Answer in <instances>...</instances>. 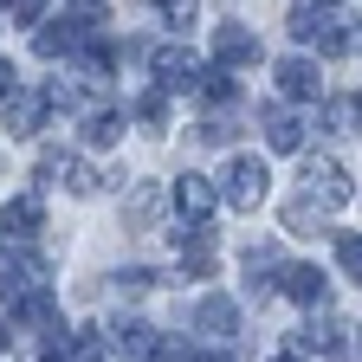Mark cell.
Segmentation results:
<instances>
[{"label":"cell","instance_id":"obj_1","mask_svg":"<svg viewBox=\"0 0 362 362\" xmlns=\"http://www.w3.org/2000/svg\"><path fill=\"white\" fill-rule=\"evenodd\" d=\"M45 285H52V259L33 252V240L0 246V291L7 298H26V291H45Z\"/></svg>","mask_w":362,"mask_h":362},{"label":"cell","instance_id":"obj_2","mask_svg":"<svg viewBox=\"0 0 362 362\" xmlns=\"http://www.w3.org/2000/svg\"><path fill=\"white\" fill-rule=\"evenodd\" d=\"M298 194H304L317 214H330V207H343L356 188H349V168H343V162H330V156H310V162H304V181H298Z\"/></svg>","mask_w":362,"mask_h":362},{"label":"cell","instance_id":"obj_3","mask_svg":"<svg viewBox=\"0 0 362 362\" xmlns=\"http://www.w3.org/2000/svg\"><path fill=\"white\" fill-rule=\"evenodd\" d=\"M265 188H272V181H265L259 156H233V162H226V207H233V214H259Z\"/></svg>","mask_w":362,"mask_h":362},{"label":"cell","instance_id":"obj_4","mask_svg":"<svg viewBox=\"0 0 362 362\" xmlns=\"http://www.w3.org/2000/svg\"><path fill=\"white\" fill-rule=\"evenodd\" d=\"M39 188H71V194H98L104 181H98V168H90V162H78L71 149H45V162H39Z\"/></svg>","mask_w":362,"mask_h":362},{"label":"cell","instance_id":"obj_5","mask_svg":"<svg viewBox=\"0 0 362 362\" xmlns=\"http://www.w3.org/2000/svg\"><path fill=\"white\" fill-rule=\"evenodd\" d=\"M149 71H156L162 90H194V84H201V65H194L188 45H162V52L149 59Z\"/></svg>","mask_w":362,"mask_h":362},{"label":"cell","instance_id":"obj_6","mask_svg":"<svg viewBox=\"0 0 362 362\" xmlns=\"http://www.w3.org/2000/svg\"><path fill=\"white\" fill-rule=\"evenodd\" d=\"M162 214H168V188H156V181L129 188V201H123V226H129V233H149Z\"/></svg>","mask_w":362,"mask_h":362},{"label":"cell","instance_id":"obj_7","mask_svg":"<svg viewBox=\"0 0 362 362\" xmlns=\"http://www.w3.org/2000/svg\"><path fill=\"white\" fill-rule=\"evenodd\" d=\"M0 226H7V240H39V226H45L39 194H13L7 207H0Z\"/></svg>","mask_w":362,"mask_h":362},{"label":"cell","instance_id":"obj_8","mask_svg":"<svg viewBox=\"0 0 362 362\" xmlns=\"http://www.w3.org/2000/svg\"><path fill=\"white\" fill-rule=\"evenodd\" d=\"M279 285H285V298H291V304H324V272L304 265V259L279 265Z\"/></svg>","mask_w":362,"mask_h":362},{"label":"cell","instance_id":"obj_9","mask_svg":"<svg viewBox=\"0 0 362 362\" xmlns=\"http://www.w3.org/2000/svg\"><path fill=\"white\" fill-rule=\"evenodd\" d=\"M317 90H324V78H317V65H310V59H285V65H279V98L310 104Z\"/></svg>","mask_w":362,"mask_h":362},{"label":"cell","instance_id":"obj_10","mask_svg":"<svg viewBox=\"0 0 362 362\" xmlns=\"http://www.w3.org/2000/svg\"><path fill=\"white\" fill-rule=\"evenodd\" d=\"M194 324H201V337H214V343H226L240 330V310H233V298H201V310H194Z\"/></svg>","mask_w":362,"mask_h":362},{"label":"cell","instance_id":"obj_11","mask_svg":"<svg viewBox=\"0 0 362 362\" xmlns=\"http://www.w3.org/2000/svg\"><path fill=\"white\" fill-rule=\"evenodd\" d=\"M175 207L188 214V220H207V214L220 207V194H214L207 175H181V181H175Z\"/></svg>","mask_w":362,"mask_h":362},{"label":"cell","instance_id":"obj_12","mask_svg":"<svg viewBox=\"0 0 362 362\" xmlns=\"http://www.w3.org/2000/svg\"><path fill=\"white\" fill-rule=\"evenodd\" d=\"M214 52H220V65H252V59H259V39H252V26L233 20V26L214 33Z\"/></svg>","mask_w":362,"mask_h":362},{"label":"cell","instance_id":"obj_13","mask_svg":"<svg viewBox=\"0 0 362 362\" xmlns=\"http://www.w3.org/2000/svg\"><path fill=\"white\" fill-rule=\"evenodd\" d=\"M117 356L123 362H156L162 356V337L149 324H117Z\"/></svg>","mask_w":362,"mask_h":362},{"label":"cell","instance_id":"obj_14","mask_svg":"<svg viewBox=\"0 0 362 362\" xmlns=\"http://www.w3.org/2000/svg\"><path fill=\"white\" fill-rule=\"evenodd\" d=\"M45 110H52V104H45V90H33V98H20V104L0 110V123H7V136H33L45 123Z\"/></svg>","mask_w":362,"mask_h":362},{"label":"cell","instance_id":"obj_15","mask_svg":"<svg viewBox=\"0 0 362 362\" xmlns=\"http://www.w3.org/2000/svg\"><path fill=\"white\" fill-rule=\"evenodd\" d=\"M265 143L279 149V156H298V149H304V129H298V117H285V110H265Z\"/></svg>","mask_w":362,"mask_h":362},{"label":"cell","instance_id":"obj_16","mask_svg":"<svg viewBox=\"0 0 362 362\" xmlns=\"http://www.w3.org/2000/svg\"><path fill=\"white\" fill-rule=\"evenodd\" d=\"M78 39H84V33H78L71 20H59V26H45V33L33 39V52H39V59H59V52H78Z\"/></svg>","mask_w":362,"mask_h":362},{"label":"cell","instance_id":"obj_17","mask_svg":"<svg viewBox=\"0 0 362 362\" xmlns=\"http://www.w3.org/2000/svg\"><path fill=\"white\" fill-rule=\"evenodd\" d=\"M84 136H90L98 149L123 143V110H90V117H84Z\"/></svg>","mask_w":362,"mask_h":362},{"label":"cell","instance_id":"obj_18","mask_svg":"<svg viewBox=\"0 0 362 362\" xmlns=\"http://www.w3.org/2000/svg\"><path fill=\"white\" fill-rule=\"evenodd\" d=\"M201 98H207L214 110H220V104L233 110V104H240V84H233V71H201Z\"/></svg>","mask_w":362,"mask_h":362},{"label":"cell","instance_id":"obj_19","mask_svg":"<svg viewBox=\"0 0 362 362\" xmlns=\"http://www.w3.org/2000/svg\"><path fill=\"white\" fill-rule=\"evenodd\" d=\"M65 20H71L78 33H98V26L110 20V0H65Z\"/></svg>","mask_w":362,"mask_h":362},{"label":"cell","instance_id":"obj_20","mask_svg":"<svg viewBox=\"0 0 362 362\" xmlns=\"http://www.w3.org/2000/svg\"><path fill=\"white\" fill-rule=\"evenodd\" d=\"M65 362H110V349H104L98 330H78V337L65 343Z\"/></svg>","mask_w":362,"mask_h":362},{"label":"cell","instance_id":"obj_21","mask_svg":"<svg viewBox=\"0 0 362 362\" xmlns=\"http://www.w3.org/2000/svg\"><path fill=\"white\" fill-rule=\"evenodd\" d=\"M330 246H337V265L362 285V233H330Z\"/></svg>","mask_w":362,"mask_h":362},{"label":"cell","instance_id":"obj_22","mask_svg":"<svg viewBox=\"0 0 362 362\" xmlns=\"http://www.w3.org/2000/svg\"><path fill=\"white\" fill-rule=\"evenodd\" d=\"M291 39H317V33H324V13H317V0H304V7H291Z\"/></svg>","mask_w":362,"mask_h":362},{"label":"cell","instance_id":"obj_23","mask_svg":"<svg viewBox=\"0 0 362 362\" xmlns=\"http://www.w3.org/2000/svg\"><path fill=\"white\" fill-rule=\"evenodd\" d=\"M298 343L317 349V356H343V330H337V324H317V330H304Z\"/></svg>","mask_w":362,"mask_h":362},{"label":"cell","instance_id":"obj_24","mask_svg":"<svg viewBox=\"0 0 362 362\" xmlns=\"http://www.w3.org/2000/svg\"><path fill=\"white\" fill-rule=\"evenodd\" d=\"M310 45H317V52H330V59H343V52H349V26H337V20H324V33H317Z\"/></svg>","mask_w":362,"mask_h":362},{"label":"cell","instance_id":"obj_25","mask_svg":"<svg viewBox=\"0 0 362 362\" xmlns=\"http://www.w3.org/2000/svg\"><path fill=\"white\" fill-rule=\"evenodd\" d=\"M136 117H143L149 129H162V117H168V90L156 84V90H149V98H143V104H136Z\"/></svg>","mask_w":362,"mask_h":362},{"label":"cell","instance_id":"obj_26","mask_svg":"<svg viewBox=\"0 0 362 362\" xmlns=\"http://www.w3.org/2000/svg\"><path fill=\"white\" fill-rule=\"evenodd\" d=\"M45 104L52 110H78L84 98H78V84H45Z\"/></svg>","mask_w":362,"mask_h":362},{"label":"cell","instance_id":"obj_27","mask_svg":"<svg viewBox=\"0 0 362 362\" xmlns=\"http://www.w3.org/2000/svg\"><path fill=\"white\" fill-rule=\"evenodd\" d=\"M117 291H129V298H143V291H156V272H123V279H117Z\"/></svg>","mask_w":362,"mask_h":362},{"label":"cell","instance_id":"obj_28","mask_svg":"<svg viewBox=\"0 0 362 362\" xmlns=\"http://www.w3.org/2000/svg\"><path fill=\"white\" fill-rule=\"evenodd\" d=\"M45 7H52V0H13V20H20V26H39Z\"/></svg>","mask_w":362,"mask_h":362},{"label":"cell","instance_id":"obj_29","mask_svg":"<svg viewBox=\"0 0 362 362\" xmlns=\"http://www.w3.org/2000/svg\"><path fill=\"white\" fill-rule=\"evenodd\" d=\"M162 13H168V26H188V20H194V0H168Z\"/></svg>","mask_w":362,"mask_h":362},{"label":"cell","instance_id":"obj_30","mask_svg":"<svg viewBox=\"0 0 362 362\" xmlns=\"http://www.w3.org/2000/svg\"><path fill=\"white\" fill-rule=\"evenodd\" d=\"M7 98H13V65L0 59V104H7Z\"/></svg>","mask_w":362,"mask_h":362},{"label":"cell","instance_id":"obj_31","mask_svg":"<svg viewBox=\"0 0 362 362\" xmlns=\"http://www.w3.org/2000/svg\"><path fill=\"white\" fill-rule=\"evenodd\" d=\"M349 117H356V123H362V98H349Z\"/></svg>","mask_w":362,"mask_h":362},{"label":"cell","instance_id":"obj_32","mask_svg":"<svg viewBox=\"0 0 362 362\" xmlns=\"http://www.w3.org/2000/svg\"><path fill=\"white\" fill-rule=\"evenodd\" d=\"M194 362H220V349H201V356H194Z\"/></svg>","mask_w":362,"mask_h":362},{"label":"cell","instance_id":"obj_33","mask_svg":"<svg viewBox=\"0 0 362 362\" xmlns=\"http://www.w3.org/2000/svg\"><path fill=\"white\" fill-rule=\"evenodd\" d=\"M7 343H13V337H7V324H0V349H7Z\"/></svg>","mask_w":362,"mask_h":362},{"label":"cell","instance_id":"obj_34","mask_svg":"<svg viewBox=\"0 0 362 362\" xmlns=\"http://www.w3.org/2000/svg\"><path fill=\"white\" fill-rule=\"evenodd\" d=\"M39 362H65V356H39Z\"/></svg>","mask_w":362,"mask_h":362},{"label":"cell","instance_id":"obj_35","mask_svg":"<svg viewBox=\"0 0 362 362\" xmlns=\"http://www.w3.org/2000/svg\"><path fill=\"white\" fill-rule=\"evenodd\" d=\"M272 362H298V356H272Z\"/></svg>","mask_w":362,"mask_h":362}]
</instances>
